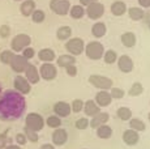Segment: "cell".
I'll use <instances>...</instances> for the list:
<instances>
[{
    "mask_svg": "<svg viewBox=\"0 0 150 149\" xmlns=\"http://www.w3.org/2000/svg\"><path fill=\"white\" fill-rule=\"evenodd\" d=\"M116 115L120 120H124V122H128L129 119L132 118V110L127 106H122V107L117 109L116 111Z\"/></svg>",
    "mask_w": 150,
    "mask_h": 149,
    "instance_id": "obj_31",
    "label": "cell"
},
{
    "mask_svg": "<svg viewBox=\"0 0 150 149\" xmlns=\"http://www.w3.org/2000/svg\"><path fill=\"white\" fill-rule=\"evenodd\" d=\"M96 1H99V0H80V4H81L82 7H88L89 4H91V3H96Z\"/></svg>",
    "mask_w": 150,
    "mask_h": 149,
    "instance_id": "obj_47",
    "label": "cell"
},
{
    "mask_svg": "<svg viewBox=\"0 0 150 149\" xmlns=\"http://www.w3.org/2000/svg\"><path fill=\"white\" fill-rule=\"evenodd\" d=\"M71 64H76V56L71 54H63V55H59V58H56V67L65 68Z\"/></svg>",
    "mask_w": 150,
    "mask_h": 149,
    "instance_id": "obj_21",
    "label": "cell"
},
{
    "mask_svg": "<svg viewBox=\"0 0 150 149\" xmlns=\"http://www.w3.org/2000/svg\"><path fill=\"white\" fill-rule=\"evenodd\" d=\"M24 133H25V136H26L28 141H30V143H38V140H39L38 132H35V131H33V130H30V128L25 127L24 128Z\"/></svg>",
    "mask_w": 150,
    "mask_h": 149,
    "instance_id": "obj_37",
    "label": "cell"
},
{
    "mask_svg": "<svg viewBox=\"0 0 150 149\" xmlns=\"http://www.w3.org/2000/svg\"><path fill=\"white\" fill-rule=\"evenodd\" d=\"M5 149H22V148L20 147V145H17V144H12V143H11V144H8L7 147H5Z\"/></svg>",
    "mask_w": 150,
    "mask_h": 149,
    "instance_id": "obj_48",
    "label": "cell"
},
{
    "mask_svg": "<svg viewBox=\"0 0 150 149\" xmlns=\"http://www.w3.org/2000/svg\"><path fill=\"white\" fill-rule=\"evenodd\" d=\"M31 43V38L30 35H28V34L25 33H21V34H17V35H14L12 38V41H11V48H12V51L14 54H18L21 53L24 48H26L28 46H30Z\"/></svg>",
    "mask_w": 150,
    "mask_h": 149,
    "instance_id": "obj_5",
    "label": "cell"
},
{
    "mask_svg": "<svg viewBox=\"0 0 150 149\" xmlns=\"http://www.w3.org/2000/svg\"><path fill=\"white\" fill-rule=\"evenodd\" d=\"M14 140H16V144L20 145V147H22V145H25L28 143V139H26V136H25L24 132L17 133L16 136H14Z\"/></svg>",
    "mask_w": 150,
    "mask_h": 149,
    "instance_id": "obj_42",
    "label": "cell"
},
{
    "mask_svg": "<svg viewBox=\"0 0 150 149\" xmlns=\"http://www.w3.org/2000/svg\"><path fill=\"white\" fill-rule=\"evenodd\" d=\"M106 33H107V26H106L105 22H102V21L94 22V25L91 26V34H93L97 39L103 38V37L106 35Z\"/></svg>",
    "mask_w": 150,
    "mask_h": 149,
    "instance_id": "obj_23",
    "label": "cell"
},
{
    "mask_svg": "<svg viewBox=\"0 0 150 149\" xmlns=\"http://www.w3.org/2000/svg\"><path fill=\"white\" fill-rule=\"evenodd\" d=\"M8 144H11V139L7 133H0V149H5Z\"/></svg>",
    "mask_w": 150,
    "mask_h": 149,
    "instance_id": "obj_44",
    "label": "cell"
},
{
    "mask_svg": "<svg viewBox=\"0 0 150 149\" xmlns=\"http://www.w3.org/2000/svg\"><path fill=\"white\" fill-rule=\"evenodd\" d=\"M105 46L100 43L99 41H91L89 43L85 45V55L88 56V59L90 60H100L103 58V54H105Z\"/></svg>",
    "mask_w": 150,
    "mask_h": 149,
    "instance_id": "obj_2",
    "label": "cell"
},
{
    "mask_svg": "<svg viewBox=\"0 0 150 149\" xmlns=\"http://www.w3.org/2000/svg\"><path fill=\"white\" fill-rule=\"evenodd\" d=\"M81 149H88V148H81Z\"/></svg>",
    "mask_w": 150,
    "mask_h": 149,
    "instance_id": "obj_54",
    "label": "cell"
},
{
    "mask_svg": "<svg viewBox=\"0 0 150 149\" xmlns=\"http://www.w3.org/2000/svg\"><path fill=\"white\" fill-rule=\"evenodd\" d=\"M83 102H85V101H82L81 98H76V99H73V101H72V104H71V110L73 111L74 114L81 113L82 109H83Z\"/></svg>",
    "mask_w": 150,
    "mask_h": 149,
    "instance_id": "obj_38",
    "label": "cell"
},
{
    "mask_svg": "<svg viewBox=\"0 0 150 149\" xmlns=\"http://www.w3.org/2000/svg\"><path fill=\"white\" fill-rule=\"evenodd\" d=\"M45 124L48 126L50 128H59L62 126V118H59L57 115H50L47 119L45 120Z\"/></svg>",
    "mask_w": 150,
    "mask_h": 149,
    "instance_id": "obj_33",
    "label": "cell"
},
{
    "mask_svg": "<svg viewBox=\"0 0 150 149\" xmlns=\"http://www.w3.org/2000/svg\"><path fill=\"white\" fill-rule=\"evenodd\" d=\"M89 82L99 90H110L114 87V81L110 77L103 76V74H91L89 77Z\"/></svg>",
    "mask_w": 150,
    "mask_h": 149,
    "instance_id": "obj_6",
    "label": "cell"
},
{
    "mask_svg": "<svg viewBox=\"0 0 150 149\" xmlns=\"http://www.w3.org/2000/svg\"><path fill=\"white\" fill-rule=\"evenodd\" d=\"M142 93H144V87L141 82H133L132 87L129 88V90H128V94L131 97H138Z\"/></svg>",
    "mask_w": 150,
    "mask_h": 149,
    "instance_id": "obj_34",
    "label": "cell"
},
{
    "mask_svg": "<svg viewBox=\"0 0 150 149\" xmlns=\"http://www.w3.org/2000/svg\"><path fill=\"white\" fill-rule=\"evenodd\" d=\"M64 70H65V73H67L69 77H76V76H77V73H79V70H77L76 64H71V65H68V67H65Z\"/></svg>",
    "mask_w": 150,
    "mask_h": 149,
    "instance_id": "obj_43",
    "label": "cell"
},
{
    "mask_svg": "<svg viewBox=\"0 0 150 149\" xmlns=\"http://www.w3.org/2000/svg\"><path fill=\"white\" fill-rule=\"evenodd\" d=\"M123 141L129 147H134L140 141V133L132 128H128L123 132Z\"/></svg>",
    "mask_w": 150,
    "mask_h": 149,
    "instance_id": "obj_16",
    "label": "cell"
},
{
    "mask_svg": "<svg viewBox=\"0 0 150 149\" xmlns=\"http://www.w3.org/2000/svg\"><path fill=\"white\" fill-rule=\"evenodd\" d=\"M14 1H24V0H14Z\"/></svg>",
    "mask_w": 150,
    "mask_h": 149,
    "instance_id": "obj_51",
    "label": "cell"
},
{
    "mask_svg": "<svg viewBox=\"0 0 150 149\" xmlns=\"http://www.w3.org/2000/svg\"><path fill=\"white\" fill-rule=\"evenodd\" d=\"M110 120V114L108 113H98L97 115H94L93 118L89 120V127L90 128H97L99 126H103V124H107Z\"/></svg>",
    "mask_w": 150,
    "mask_h": 149,
    "instance_id": "obj_17",
    "label": "cell"
},
{
    "mask_svg": "<svg viewBox=\"0 0 150 149\" xmlns=\"http://www.w3.org/2000/svg\"><path fill=\"white\" fill-rule=\"evenodd\" d=\"M89 118H86V116H83V118H80V119H77L76 120V128L77 130H80V131H83V130H86V128H89Z\"/></svg>",
    "mask_w": 150,
    "mask_h": 149,
    "instance_id": "obj_40",
    "label": "cell"
},
{
    "mask_svg": "<svg viewBox=\"0 0 150 149\" xmlns=\"http://www.w3.org/2000/svg\"><path fill=\"white\" fill-rule=\"evenodd\" d=\"M128 122H129V128L137 131V132H144V131L146 130L145 122L140 118H131Z\"/></svg>",
    "mask_w": 150,
    "mask_h": 149,
    "instance_id": "obj_30",
    "label": "cell"
},
{
    "mask_svg": "<svg viewBox=\"0 0 150 149\" xmlns=\"http://www.w3.org/2000/svg\"><path fill=\"white\" fill-rule=\"evenodd\" d=\"M31 20H33V22H35V24H42V22L46 20V13H45V11H42V9H35L33 13H31Z\"/></svg>",
    "mask_w": 150,
    "mask_h": 149,
    "instance_id": "obj_36",
    "label": "cell"
},
{
    "mask_svg": "<svg viewBox=\"0 0 150 149\" xmlns=\"http://www.w3.org/2000/svg\"><path fill=\"white\" fill-rule=\"evenodd\" d=\"M127 12H128V16L132 21H141L145 17V12L141 7H131L127 9Z\"/></svg>",
    "mask_w": 150,
    "mask_h": 149,
    "instance_id": "obj_28",
    "label": "cell"
},
{
    "mask_svg": "<svg viewBox=\"0 0 150 149\" xmlns=\"http://www.w3.org/2000/svg\"><path fill=\"white\" fill-rule=\"evenodd\" d=\"M68 141V132L64 128H55L52 132V144L55 147H62Z\"/></svg>",
    "mask_w": 150,
    "mask_h": 149,
    "instance_id": "obj_14",
    "label": "cell"
},
{
    "mask_svg": "<svg viewBox=\"0 0 150 149\" xmlns=\"http://www.w3.org/2000/svg\"><path fill=\"white\" fill-rule=\"evenodd\" d=\"M25 127L39 132L45 127V118L38 113H29L25 118Z\"/></svg>",
    "mask_w": 150,
    "mask_h": 149,
    "instance_id": "obj_4",
    "label": "cell"
},
{
    "mask_svg": "<svg viewBox=\"0 0 150 149\" xmlns=\"http://www.w3.org/2000/svg\"><path fill=\"white\" fill-rule=\"evenodd\" d=\"M54 113H55V115H57L59 118H67V116H69V114L72 113L71 105L64 101L56 102V104L54 105Z\"/></svg>",
    "mask_w": 150,
    "mask_h": 149,
    "instance_id": "obj_15",
    "label": "cell"
},
{
    "mask_svg": "<svg viewBox=\"0 0 150 149\" xmlns=\"http://www.w3.org/2000/svg\"><path fill=\"white\" fill-rule=\"evenodd\" d=\"M38 59L43 63H52L56 60V54L52 48H42L38 53Z\"/></svg>",
    "mask_w": 150,
    "mask_h": 149,
    "instance_id": "obj_22",
    "label": "cell"
},
{
    "mask_svg": "<svg viewBox=\"0 0 150 149\" xmlns=\"http://www.w3.org/2000/svg\"><path fill=\"white\" fill-rule=\"evenodd\" d=\"M148 119H149V122H150V113L148 114Z\"/></svg>",
    "mask_w": 150,
    "mask_h": 149,
    "instance_id": "obj_50",
    "label": "cell"
},
{
    "mask_svg": "<svg viewBox=\"0 0 150 149\" xmlns=\"http://www.w3.org/2000/svg\"><path fill=\"white\" fill-rule=\"evenodd\" d=\"M127 9H128V8H127V4L124 1H122V0H115V1L111 4V7H110L111 13L114 16H116V17H120V16L125 15Z\"/></svg>",
    "mask_w": 150,
    "mask_h": 149,
    "instance_id": "obj_20",
    "label": "cell"
},
{
    "mask_svg": "<svg viewBox=\"0 0 150 149\" xmlns=\"http://www.w3.org/2000/svg\"><path fill=\"white\" fill-rule=\"evenodd\" d=\"M24 73H25V79H26L31 85H35L41 81V76H39L38 68H37L34 64H31V63L28 64V67H26V70H25Z\"/></svg>",
    "mask_w": 150,
    "mask_h": 149,
    "instance_id": "obj_13",
    "label": "cell"
},
{
    "mask_svg": "<svg viewBox=\"0 0 150 149\" xmlns=\"http://www.w3.org/2000/svg\"><path fill=\"white\" fill-rule=\"evenodd\" d=\"M96 133H97V137L98 139H102V140H107L112 136L114 131L112 128L110 127L108 124H103V126H99V127L96 128Z\"/></svg>",
    "mask_w": 150,
    "mask_h": 149,
    "instance_id": "obj_26",
    "label": "cell"
},
{
    "mask_svg": "<svg viewBox=\"0 0 150 149\" xmlns=\"http://www.w3.org/2000/svg\"><path fill=\"white\" fill-rule=\"evenodd\" d=\"M39 76L45 81H52L57 77V67L54 63H43L39 67Z\"/></svg>",
    "mask_w": 150,
    "mask_h": 149,
    "instance_id": "obj_8",
    "label": "cell"
},
{
    "mask_svg": "<svg viewBox=\"0 0 150 149\" xmlns=\"http://www.w3.org/2000/svg\"><path fill=\"white\" fill-rule=\"evenodd\" d=\"M69 16L72 17L73 20H81L85 15V7H82L81 4H74V5H71L69 8Z\"/></svg>",
    "mask_w": 150,
    "mask_h": 149,
    "instance_id": "obj_27",
    "label": "cell"
},
{
    "mask_svg": "<svg viewBox=\"0 0 150 149\" xmlns=\"http://www.w3.org/2000/svg\"><path fill=\"white\" fill-rule=\"evenodd\" d=\"M94 101H96V104L99 106L100 109H102V107H107V106L111 105L112 98H111V96H110V92L108 90H99L96 94Z\"/></svg>",
    "mask_w": 150,
    "mask_h": 149,
    "instance_id": "obj_19",
    "label": "cell"
},
{
    "mask_svg": "<svg viewBox=\"0 0 150 149\" xmlns=\"http://www.w3.org/2000/svg\"><path fill=\"white\" fill-rule=\"evenodd\" d=\"M108 92H110V96H111L112 99H122L123 97L125 96V92H124L122 88H115V87H112Z\"/></svg>",
    "mask_w": 150,
    "mask_h": 149,
    "instance_id": "obj_39",
    "label": "cell"
},
{
    "mask_svg": "<svg viewBox=\"0 0 150 149\" xmlns=\"http://www.w3.org/2000/svg\"><path fill=\"white\" fill-rule=\"evenodd\" d=\"M85 15L93 21H98L103 15H105V5L99 1L91 3L88 7H85Z\"/></svg>",
    "mask_w": 150,
    "mask_h": 149,
    "instance_id": "obj_7",
    "label": "cell"
},
{
    "mask_svg": "<svg viewBox=\"0 0 150 149\" xmlns=\"http://www.w3.org/2000/svg\"><path fill=\"white\" fill-rule=\"evenodd\" d=\"M103 60H105L106 64H114L117 60V54L115 50H106L103 54Z\"/></svg>",
    "mask_w": 150,
    "mask_h": 149,
    "instance_id": "obj_32",
    "label": "cell"
},
{
    "mask_svg": "<svg viewBox=\"0 0 150 149\" xmlns=\"http://www.w3.org/2000/svg\"><path fill=\"white\" fill-rule=\"evenodd\" d=\"M21 55L24 56L25 59H28V60H30V59H33L34 56H35V50H34L33 47H30V46H28L26 48H24V50L21 51Z\"/></svg>",
    "mask_w": 150,
    "mask_h": 149,
    "instance_id": "obj_41",
    "label": "cell"
},
{
    "mask_svg": "<svg viewBox=\"0 0 150 149\" xmlns=\"http://www.w3.org/2000/svg\"><path fill=\"white\" fill-rule=\"evenodd\" d=\"M120 41H122L123 46H125V47H128V48H132L136 46L137 38H136V34H134L133 31H125V33L122 34Z\"/></svg>",
    "mask_w": 150,
    "mask_h": 149,
    "instance_id": "obj_24",
    "label": "cell"
},
{
    "mask_svg": "<svg viewBox=\"0 0 150 149\" xmlns=\"http://www.w3.org/2000/svg\"><path fill=\"white\" fill-rule=\"evenodd\" d=\"M65 50H67L68 54L73 56H79L81 55L85 50V42H83L82 38L80 37H71L68 41H65Z\"/></svg>",
    "mask_w": 150,
    "mask_h": 149,
    "instance_id": "obj_3",
    "label": "cell"
},
{
    "mask_svg": "<svg viewBox=\"0 0 150 149\" xmlns=\"http://www.w3.org/2000/svg\"><path fill=\"white\" fill-rule=\"evenodd\" d=\"M71 8L69 0H50V9L57 16H67Z\"/></svg>",
    "mask_w": 150,
    "mask_h": 149,
    "instance_id": "obj_9",
    "label": "cell"
},
{
    "mask_svg": "<svg viewBox=\"0 0 150 149\" xmlns=\"http://www.w3.org/2000/svg\"><path fill=\"white\" fill-rule=\"evenodd\" d=\"M13 87L14 90L18 92L22 96H26L31 92V84L25 79V76H21V74H17L13 80Z\"/></svg>",
    "mask_w": 150,
    "mask_h": 149,
    "instance_id": "obj_10",
    "label": "cell"
},
{
    "mask_svg": "<svg viewBox=\"0 0 150 149\" xmlns=\"http://www.w3.org/2000/svg\"><path fill=\"white\" fill-rule=\"evenodd\" d=\"M117 68L119 71H122L123 73H131L132 71L134 70V63L132 58L129 55H122V56H117Z\"/></svg>",
    "mask_w": 150,
    "mask_h": 149,
    "instance_id": "obj_12",
    "label": "cell"
},
{
    "mask_svg": "<svg viewBox=\"0 0 150 149\" xmlns=\"http://www.w3.org/2000/svg\"><path fill=\"white\" fill-rule=\"evenodd\" d=\"M149 30H150V21H149Z\"/></svg>",
    "mask_w": 150,
    "mask_h": 149,
    "instance_id": "obj_53",
    "label": "cell"
},
{
    "mask_svg": "<svg viewBox=\"0 0 150 149\" xmlns=\"http://www.w3.org/2000/svg\"><path fill=\"white\" fill-rule=\"evenodd\" d=\"M34 11H35V1L34 0H24L20 5V12L24 17L31 16Z\"/></svg>",
    "mask_w": 150,
    "mask_h": 149,
    "instance_id": "obj_25",
    "label": "cell"
},
{
    "mask_svg": "<svg viewBox=\"0 0 150 149\" xmlns=\"http://www.w3.org/2000/svg\"><path fill=\"white\" fill-rule=\"evenodd\" d=\"M138 4L142 9H148L150 8V0H138Z\"/></svg>",
    "mask_w": 150,
    "mask_h": 149,
    "instance_id": "obj_46",
    "label": "cell"
},
{
    "mask_svg": "<svg viewBox=\"0 0 150 149\" xmlns=\"http://www.w3.org/2000/svg\"><path fill=\"white\" fill-rule=\"evenodd\" d=\"M28 64H29V60L25 59L21 54H14V56H13V59H12V62H11L9 65H11V68H12L13 72L20 74V73L25 72Z\"/></svg>",
    "mask_w": 150,
    "mask_h": 149,
    "instance_id": "obj_11",
    "label": "cell"
},
{
    "mask_svg": "<svg viewBox=\"0 0 150 149\" xmlns=\"http://www.w3.org/2000/svg\"><path fill=\"white\" fill-rule=\"evenodd\" d=\"M14 56V53L12 50H4L1 54H0V62L3 63V64H11V62H12Z\"/></svg>",
    "mask_w": 150,
    "mask_h": 149,
    "instance_id": "obj_35",
    "label": "cell"
},
{
    "mask_svg": "<svg viewBox=\"0 0 150 149\" xmlns=\"http://www.w3.org/2000/svg\"><path fill=\"white\" fill-rule=\"evenodd\" d=\"M71 37H72V29H71V26H67V25H64V26H60L59 29L56 30V38L59 39V41H68Z\"/></svg>",
    "mask_w": 150,
    "mask_h": 149,
    "instance_id": "obj_29",
    "label": "cell"
},
{
    "mask_svg": "<svg viewBox=\"0 0 150 149\" xmlns=\"http://www.w3.org/2000/svg\"><path fill=\"white\" fill-rule=\"evenodd\" d=\"M41 149H55V145L54 144H42V147H41Z\"/></svg>",
    "mask_w": 150,
    "mask_h": 149,
    "instance_id": "obj_49",
    "label": "cell"
},
{
    "mask_svg": "<svg viewBox=\"0 0 150 149\" xmlns=\"http://www.w3.org/2000/svg\"><path fill=\"white\" fill-rule=\"evenodd\" d=\"M82 111L85 113L86 118H93L94 115H97L98 113H100V107L96 104L94 99H88V101L83 102Z\"/></svg>",
    "mask_w": 150,
    "mask_h": 149,
    "instance_id": "obj_18",
    "label": "cell"
},
{
    "mask_svg": "<svg viewBox=\"0 0 150 149\" xmlns=\"http://www.w3.org/2000/svg\"><path fill=\"white\" fill-rule=\"evenodd\" d=\"M0 96H1V87H0Z\"/></svg>",
    "mask_w": 150,
    "mask_h": 149,
    "instance_id": "obj_52",
    "label": "cell"
},
{
    "mask_svg": "<svg viewBox=\"0 0 150 149\" xmlns=\"http://www.w3.org/2000/svg\"><path fill=\"white\" fill-rule=\"evenodd\" d=\"M25 111V98L16 90H7L0 96V119L14 120Z\"/></svg>",
    "mask_w": 150,
    "mask_h": 149,
    "instance_id": "obj_1",
    "label": "cell"
},
{
    "mask_svg": "<svg viewBox=\"0 0 150 149\" xmlns=\"http://www.w3.org/2000/svg\"><path fill=\"white\" fill-rule=\"evenodd\" d=\"M9 35H11L9 25H1V26H0V37H1V38H8Z\"/></svg>",
    "mask_w": 150,
    "mask_h": 149,
    "instance_id": "obj_45",
    "label": "cell"
}]
</instances>
